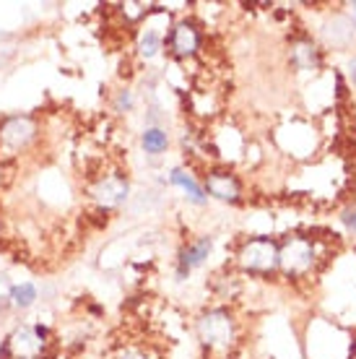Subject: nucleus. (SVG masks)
I'll return each instance as SVG.
<instances>
[{"label":"nucleus","mask_w":356,"mask_h":359,"mask_svg":"<svg viewBox=\"0 0 356 359\" xmlns=\"http://www.w3.org/2000/svg\"><path fill=\"white\" fill-rule=\"evenodd\" d=\"M39 135V123L34 115H6L0 117V156L27 151Z\"/></svg>","instance_id":"1"},{"label":"nucleus","mask_w":356,"mask_h":359,"mask_svg":"<svg viewBox=\"0 0 356 359\" xmlns=\"http://www.w3.org/2000/svg\"><path fill=\"white\" fill-rule=\"evenodd\" d=\"M198 339L214 351H226L237 339L234 318L224 307H214L198 318Z\"/></svg>","instance_id":"2"},{"label":"nucleus","mask_w":356,"mask_h":359,"mask_svg":"<svg viewBox=\"0 0 356 359\" xmlns=\"http://www.w3.org/2000/svg\"><path fill=\"white\" fill-rule=\"evenodd\" d=\"M237 263L247 273H271L278 269V243L271 237H252L240 248Z\"/></svg>","instance_id":"3"},{"label":"nucleus","mask_w":356,"mask_h":359,"mask_svg":"<svg viewBox=\"0 0 356 359\" xmlns=\"http://www.w3.org/2000/svg\"><path fill=\"white\" fill-rule=\"evenodd\" d=\"M47 328L42 325H18L6 339V351L13 359H42L47 351Z\"/></svg>","instance_id":"4"},{"label":"nucleus","mask_w":356,"mask_h":359,"mask_svg":"<svg viewBox=\"0 0 356 359\" xmlns=\"http://www.w3.org/2000/svg\"><path fill=\"white\" fill-rule=\"evenodd\" d=\"M312 263H315V248L307 237H289L284 245H278V269L289 276L310 271Z\"/></svg>","instance_id":"5"},{"label":"nucleus","mask_w":356,"mask_h":359,"mask_svg":"<svg viewBox=\"0 0 356 359\" xmlns=\"http://www.w3.org/2000/svg\"><path fill=\"white\" fill-rule=\"evenodd\" d=\"M89 196L99 208L112 211V208H120L125 201H128V196H130V182H128V177H125V175H120V172H112V175L99 177L97 182L91 185Z\"/></svg>","instance_id":"6"},{"label":"nucleus","mask_w":356,"mask_h":359,"mask_svg":"<svg viewBox=\"0 0 356 359\" xmlns=\"http://www.w3.org/2000/svg\"><path fill=\"white\" fill-rule=\"evenodd\" d=\"M203 190L208 198H216L221 203H240L242 201V182L237 175L226 170H214L205 175Z\"/></svg>","instance_id":"7"},{"label":"nucleus","mask_w":356,"mask_h":359,"mask_svg":"<svg viewBox=\"0 0 356 359\" xmlns=\"http://www.w3.org/2000/svg\"><path fill=\"white\" fill-rule=\"evenodd\" d=\"M200 42H203L200 29H198L193 21H177L170 32V39H167L170 53L174 55V57H179V60L193 57V55L200 50Z\"/></svg>","instance_id":"8"},{"label":"nucleus","mask_w":356,"mask_h":359,"mask_svg":"<svg viewBox=\"0 0 356 359\" xmlns=\"http://www.w3.org/2000/svg\"><path fill=\"white\" fill-rule=\"evenodd\" d=\"M211 250H214V240H211V237H200V240L187 243L185 248H182V252H179V261H177L179 281L190 276V271L200 269V266L205 263V258L211 255Z\"/></svg>","instance_id":"9"},{"label":"nucleus","mask_w":356,"mask_h":359,"mask_svg":"<svg viewBox=\"0 0 356 359\" xmlns=\"http://www.w3.org/2000/svg\"><path fill=\"white\" fill-rule=\"evenodd\" d=\"M170 182L185 193V198L190 203H196V206H205V203H208V196H205L203 185H198L196 177L187 170H182V167H174V170L170 172Z\"/></svg>","instance_id":"10"},{"label":"nucleus","mask_w":356,"mask_h":359,"mask_svg":"<svg viewBox=\"0 0 356 359\" xmlns=\"http://www.w3.org/2000/svg\"><path fill=\"white\" fill-rule=\"evenodd\" d=\"M141 146L149 156H159V154H164L170 149V133H167L164 128L149 126L141 133Z\"/></svg>","instance_id":"11"},{"label":"nucleus","mask_w":356,"mask_h":359,"mask_svg":"<svg viewBox=\"0 0 356 359\" xmlns=\"http://www.w3.org/2000/svg\"><path fill=\"white\" fill-rule=\"evenodd\" d=\"M8 299H11V305L16 307V310H29V307H34V302L39 299L36 284H32V281L13 284V287H11V292H8Z\"/></svg>","instance_id":"12"},{"label":"nucleus","mask_w":356,"mask_h":359,"mask_svg":"<svg viewBox=\"0 0 356 359\" xmlns=\"http://www.w3.org/2000/svg\"><path fill=\"white\" fill-rule=\"evenodd\" d=\"M292 63L299 68V71H312L320 63V55H317V47L312 42H296L294 50H292Z\"/></svg>","instance_id":"13"},{"label":"nucleus","mask_w":356,"mask_h":359,"mask_svg":"<svg viewBox=\"0 0 356 359\" xmlns=\"http://www.w3.org/2000/svg\"><path fill=\"white\" fill-rule=\"evenodd\" d=\"M161 47H164V36H161L156 29H146L141 34V39H138V53H141V57H146V60H153V57L161 53Z\"/></svg>","instance_id":"14"},{"label":"nucleus","mask_w":356,"mask_h":359,"mask_svg":"<svg viewBox=\"0 0 356 359\" xmlns=\"http://www.w3.org/2000/svg\"><path fill=\"white\" fill-rule=\"evenodd\" d=\"M135 104V99H133V91L130 89H123V91H117V99H115V112H130Z\"/></svg>","instance_id":"15"},{"label":"nucleus","mask_w":356,"mask_h":359,"mask_svg":"<svg viewBox=\"0 0 356 359\" xmlns=\"http://www.w3.org/2000/svg\"><path fill=\"white\" fill-rule=\"evenodd\" d=\"M341 219H343V224H346L348 229L356 234V203H354V206H348L346 211L341 214Z\"/></svg>","instance_id":"16"},{"label":"nucleus","mask_w":356,"mask_h":359,"mask_svg":"<svg viewBox=\"0 0 356 359\" xmlns=\"http://www.w3.org/2000/svg\"><path fill=\"white\" fill-rule=\"evenodd\" d=\"M117 359H151V357H149L146 351H141V349H125Z\"/></svg>","instance_id":"17"},{"label":"nucleus","mask_w":356,"mask_h":359,"mask_svg":"<svg viewBox=\"0 0 356 359\" xmlns=\"http://www.w3.org/2000/svg\"><path fill=\"white\" fill-rule=\"evenodd\" d=\"M348 68H351V81L356 83V57L351 60V65H348Z\"/></svg>","instance_id":"18"},{"label":"nucleus","mask_w":356,"mask_h":359,"mask_svg":"<svg viewBox=\"0 0 356 359\" xmlns=\"http://www.w3.org/2000/svg\"><path fill=\"white\" fill-rule=\"evenodd\" d=\"M0 180H3V156H0Z\"/></svg>","instance_id":"19"},{"label":"nucleus","mask_w":356,"mask_h":359,"mask_svg":"<svg viewBox=\"0 0 356 359\" xmlns=\"http://www.w3.org/2000/svg\"><path fill=\"white\" fill-rule=\"evenodd\" d=\"M354 16H356V6H354Z\"/></svg>","instance_id":"20"}]
</instances>
